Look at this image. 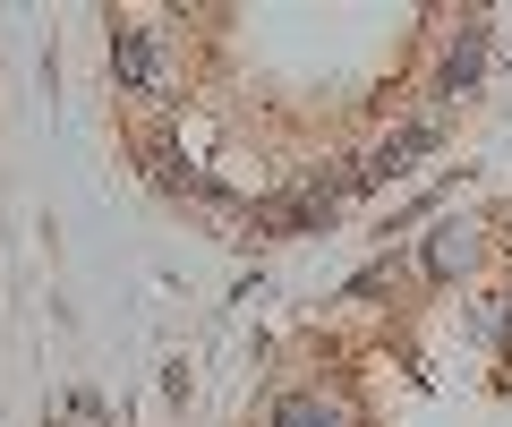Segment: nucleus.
<instances>
[{
	"instance_id": "1",
	"label": "nucleus",
	"mask_w": 512,
	"mask_h": 427,
	"mask_svg": "<svg viewBox=\"0 0 512 427\" xmlns=\"http://www.w3.org/2000/svg\"><path fill=\"white\" fill-rule=\"evenodd\" d=\"M274 427H350V410L325 402V393H282V402H274Z\"/></svg>"
},
{
	"instance_id": "2",
	"label": "nucleus",
	"mask_w": 512,
	"mask_h": 427,
	"mask_svg": "<svg viewBox=\"0 0 512 427\" xmlns=\"http://www.w3.org/2000/svg\"><path fill=\"white\" fill-rule=\"evenodd\" d=\"M111 69H120L128 86H154V43H146V26H111Z\"/></svg>"
},
{
	"instance_id": "3",
	"label": "nucleus",
	"mask_w": 512,
	"mask_h": 427,
	"mask_svg": "<svg viewBox=\"0 0 512 427\" xmlns=\"http://www.w3.org/2000/svg\"><path fill=\"white\" fill-rule=\"evenodd\" d=\"M470 257H478V231H470V223H444L436 248H427V274H461Z\"/></svg>"
},
{
	"instance_id": "4",
	"label": "nucleus",
	"mask_w": 512,
	"mask_h": 427,
	"mask_svg": "<svg viewBox=\"0 0 512 427\" xmlns=\"http://www.w3.org/2000/svg\"><path fill=\"white\" fill-rule=\"evenodd\" d=\"M478 69H487V35H478V26H470V35H461L453 52H444V94H461V86H470Z\"/></svg>"
},
{
	"instance_id": "5",
	"label": "nucleus",
	"mask_w": 512,
	"mask_h": 427,
	"mask_svg": "<svg viewBox=\"0 0 512 427\" xmlns=\"http://www.w3.org/2000/svg\"><path fill=\"white\" fill-rule=\"evenodd\" d=\"M427 146H436V129H402V137H393V146L376 154V180H393V171H402V163H419Z\"/></svg>"
}]
</instances>
